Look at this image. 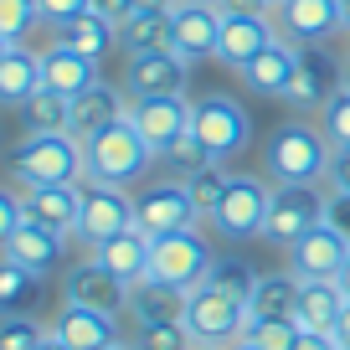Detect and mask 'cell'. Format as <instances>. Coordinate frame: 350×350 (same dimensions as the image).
<instances>
[{
    "mask_svg": "<svg viewBox=\"0 0 350 350\" xmlns=\"http://www.w3.org/2000/svg\"><path fill=\"white\" fill-rule=\"evenodd\" d=\"M154 160H160V154H154L150 139L129 124V113L113 119L109 129H98L93 139H83V180H93V186H124L129 191L150 175Z\"/></svg>",
    "mask_w": 350,
    "mask_h": 350,
    "instance_id": "obj_1",
    "label": "cell"
},
{
    "mask_svg": "<svg viewBox=\"0 0 350 350\" xmlns=\"http://www.w3.org/2000/svg\"><path fill=\"white\" fill-rule=\"evenodd\" d=\"M329 139L319 134V124L309 119H288L268 134L262 144V175L273 186H319L329 175Z\"/></svg>",
    "mask_w": 350,
    "mask_h": 350,
    "instance_id": "obj_2",
    "label": "cell"
},
{
    "mask_svg": "<svg viewBox=\"0 0 350 350\" xmlns=\"http://www.w3.org/2000/svg\"><path fill=\"white\" fill-rule=\"evenodd\" d=\"M11 180L31 186H77L83 180V139L72 134H26L11 150Z\"/></svg>",
    "mask_w": 350,
    "mask_h": 350,
    "instance_id": "obj_3",
    "label": "cell"
},
{
    "mask_svg": "<svg viewBox=\"0 0 350 350\" xmlns=\"http://www.w3.org/2000/svg\"><path fill=\"white\" fill-rule=\"evenodd\" d=\"M191 129L201 134L206 154L221 160V165L237 160L252 144V119L232 93H201V98H191Z\"/></svg>",
    "mask_w": 350,
    "mask_h": 350,
    "instance_id": "obj_4",
    "label": "cell"
},
{
    "mask_svg": "<svg viewBox=\"0 0 350 350\" xmlns=\"http://www.w3.org/2000/svg\"><path fill=\"white\" fill-rule=\"evenodd\" d=\"M186 329L196 335V345H237L247 335V299L227 294L217 284H196L186 294Z\"/></svg>",
    "mask_w": 350,
    "mask_h": 350,
    "instance_id": "obj_5",
    "label": "cell"
},
{
    "mask_svg": "<svg viewBox=\"0 0 350 350\" xmlns=\"http://www.w3.org/2000/svg\"><path fill=\"white\" fill-rule=\"evenodd\" d=\"M134 227H144L150 237L186 232V227H201V206L180 175H160V180H144L134 191Z\"/></svg>",
    "mask_w": 350,
    "mask_h": 350,
    "instance_id": "obj_6",
    "label": "cell"
},
{
    "mask_svg": "<svg viewBox=\"0 0 350 350\" xmlns=\"http://www.w3.org/2000/svg\"><path fill=\"white\" fill-rule=\"evenodd\" d=\"M211 262H217V252H211V242L201 237V227H186V232H165V237H154V252H150V278L154 284H170V288H196L206 284Z\"/></svg>",
    "mask_w": 350,
    "mask_h": 350,
    "instance_id": "obj_7",
    "label": "cell"
},
{
    "mask_svg": "<svg viewBox=\"0 0 350 350\" xmlns=\"http://www.w3.org/2000/svg\"><path fill=\"white\" fill-rule=\"evenodd\" d=\"M268 206H273V180H268V175H247V170H242V175H232V180H227V196H221L217 211H211V227H217L227 242L262 237Z\"/></svg>",
    "mask_w": 350,
    "mask_h": 350,
    "instance_id": "obj_8",
    "label": "cell"
},
{
    "mask_svg": "<svg viewBox=\"0 0 350 350\" xmlns=\"http://www.w3.org/2000/svg\"><path fill=\"white\" fill-rule=\"evenodd\" d=\"M325 221V191L319 186H273V206L262 221V242L273 247H294L304 232H314Z\"/></svg>",
    "mask_w": 350,
    "mask_h": 350,
    "instance_id": "obj_9",
    "label": "cell"
},
{
    "mask_svg": "<svg viewBox=\"0 0 350 350\" xmlns=\"http://www.w3.org/2000/svg\"><path fill=\"white\" fill-rule=\"evenodd\" d=\"M129 227H134V196H129V191L83 180V211H77V232H72V237L93 252V247H103L109 237L129 232Z\"/></svg>",
    "mask_w": 350,
    "mask_h": 350,
    "instance_id": "obj_10",
    "label": "cell"
},
{
    "mask_svg": "<svg viewBox=\"0 0 350 350\" xmlns=\"http://www.w3.org/2000/svg\"><path fill=\"white\" fill-rule=\"evenodd\" d=\"M278 42L273 11H221V36H217V62L242 72L258 52Z\"/></svg>",
    "mask_w": 350,
    "mask_h": 350,
    "instance_id": "obj_11",
    "label": "cell"
},
{
    "mask_svg": "<svg viewBox=\"0 0 350 350\" xmlns=\"http://www.w3.org/2000/svg\"><path fill=\"white\" fill-rule=\"evenodd\" d=\"M273 26L294 46H325L329 36L345 31V16H340V0H278Z\"/></svg>",
    "mask_w": 350,
    "mask_h": 350,
    "instance_id": "obj_12",
    "label": "cell"
},
{
    "mask_svg": "<svg viewBox=\"0 0 350 350\" xmlns=\"http://www.w3.org/2000/svg\"><path fill=\"white\" fill-rule=\"evenodd\" d=\"M129 124L150 139L154 154H165L191 129V93H154V98H129Z\"/></svg>",
    "mask_w": 350,
    "mask_h": 350,
    "instance_id": "obj_13",
    "label": "cell"
},
{
    "mask_svg": "<svg viewBox=\"0 0 350 350\" xmlns=\"http://www.w3.org/2000/svg\"><path fill=\"white\" fill-rule=\"evenodd\" d=\"M191 88V57H180L175 46L160 52H139L124 67V93L129 98H154V93H186Z\"/></svg>",
    "mask_w": 350,
    "mask_h": 350,
    "instance_id": "obj_14",
    "label": "cell"
},
{
    "mask_svg": "<svg viewBox=\"0 0 350 350\" xmlns=\"http://www.w3.org/2000/svg\"><path fill=\"white\" fill-rule=\"evenodd\" d=\"M62 299H67V304L103 309V314H124V309H129V284H124V278H113L109 268H103V262L88 252L83 262H72V268H67Z\"/></svg>",
    "mask_w": 350,
    "mask_h": 350,
    "instance_id": "obj_15",
    "label": "cell"
},
{
    "mask_svg": "<svg viewBox=\"0 0 350 350\" xmlns=\"http://www.w3.org/2000/svg\"><path fill=\"white\" fill-rule=\"evenodd\" d=\"M221 36V5H201V0H175L170 5V46L191 62L217 57Z\"/></svg>",
    "mask_w": 350,
    "mask_h": 350,
    "instance_id": "obj_16",
    "label": "cell"
},
{
    "mask_svg": "<svg viewBox=\"0 0 350 350\" xmlns=\"http://www.w3.org/2000/svg\"><path fill=\"white\" fill-rule=\"evenodd\" d=\"M67 242H72V237H62V232L42 227V221H21V227L11 232V242L0 247V258L21 262L26 273H36V278H52L57 268L67 262Z\"/></svg>",
    "mask_w": 350,
    "mask_h": 350,
    "instance_id": "obj_17",
    "label": "cell"
},
{
    "mask_svg": "<svg viewBox=\"0 0 350 350\" xmlns=\"http://www.w3.org/2000/svg\"><path fill=\"white\" fill-rule=\"evenodd\" d=\"M299 62H304V46H294V42L278 36V42L268 46V52H258L237 77H242L247 93H258V98H288V88H294V77H299Z\"/></svg>",
    "mask_w": 350,
    "mask_h": 350,
    "instance_id": "obj_18",
    "label": "cell"
},
{
    "mask_svg": "<svg viewBox=\"0 0 350 350\" xmlns=\"http://www.w3.org/2000/svg\"><path fill=\"white\" fill-rule=\"evenodd\" d=\"M345 258H350V237L335 232L329 221H319L314 232H304V237L288 247V268H294L299 278H335L340 268H345Z\"/></svg>",
    "mask_w": 350,
    "mask_h": 350,
    "instance_id": "obj_19",
    "label": "cell"
},
{
    "mask_svg": "<svg viewBox=\"0 0 350 350\" xmlns=\"http://www.w3.org/2000/svg\"><path fill=\"white\" fill-rule=\"evenodd\" d=\"M46 329H52L62 345H72V350H109V345H119V314H103V309H88V304H67V299H62V309H57V319Z\"/></svg>",
    "mask_w": 350,
    "mask_h": 350,
    "instance_id": "obj_20",
    "label": "cell"
},
{
    "mask_svg": "<svg viewBox=\"0 0 350 350\" xmlns=\"http://www.w3.org/2000/svg\"><path fill=\"white\" fill-rule=\"evenodd\" d=\"M129 113V93H119V88L109 83V77H98L93 88H83L72 98V119H67V134L72 139H93L98 129H109L113 119H124Z\"/></svg>",
    "mask_w": 350,
    "mask_h": 350,
    "instance_id": "obj_21",
    "label": "cell"
},
{
    "mask_svg": "<svg viewBox=\"0 0 350 350\" xmlns=\"http://www.w3.org/2000/svg\"><path fill=\"white\" fill-rule=\"evenodd\" d=\"M340 83H345V72H335V62L325 57V46H304V62H299V77H294V88H288L284 103L294 113H319L325 98Z\"/></svg>",
    "mask_w": 350,
    "mask_h": 350,
    "instance_id": "obj_22",
    "label": "cell"
},
{
    "mask_svg": "<svg viewBox=\"0 0 350 350\" xmlns=\"http://www.w3.org/2000/svg\"><path fill=\"white\" fill-rule=\"evenodd\" d=\"M21 211H26V221H42V227L72 237L77 211H83V186H31V191H21Z\"/></svg>",
    "mask_w": 350,
    "mask_h": 350,
    "instance_id": "obj_23",
    "label": "cell"
},
{
    "mask_svg": "<svg viewBox=\"0 0 350 350\" xmlns=\"http://www.w3.org/2000/svg\"><path fill=\"white\" fill-rule=\"evenodd\" d=\"M98 62L93 57H83L77 46H67V42H57L52 36V46L42 52V83L52 88V93H62V98H77L83 88H93L98 83Z\"/></svg>",
    "mask_w": 350,
    "mask_h": 350,
    "instance_id": "obj_24",
    "label": "cell"
},
{
    "mask_svg": "<svg viewBox=\"0 0 350 350\" xmlns=\"http://www.w3.org/2000/svg\"><path fill=\"white\" fill-rule=\"evenodd\" d=\"M150 252H154V237L144 227H129V232H119V237H109L103 247H93V258L109 268L113 278H124V284H144L150 278Z\"/></svg>",
    "mask_w": 350,
    "mask_h": 350,
    "instance_id": "obj_25",
    "label": "cell"
},
{
    "mask_svg": "<svg viewBox=\"0 0 350 350\" xmlns=\"http://www.w3.org/2000/svg\"><path fill=\"white\" fill-rule=\"evenodd\" d=\"M345 309V288L335 278H299V304L294 319L304 329H319V335H335V319Z\"/></svg>",
    "mask_w": 350,
    "mask_h": 350,
    "instance_id": "obj_26",
    "label": "cell"
},
{
    "mask_svg": "<svg viewBox=\"0 0 350 350\" xmlns=\"http://www.w3.org/2000/svg\"><path fill=\"white\" fill-rule=\"evenodd\" d=\"M299 304V273L294 268H284V273H258V284H252L247 294V329L262 325V319H288Z\"/></svg>",
    "mask_w": 350,
    "mask_h": 350,
    "instance_id": "obj_27",
    "label": "cell"
},
{
    "mask_svg": "<svg viewBox=\"0 0 350 350\" xmlns=\"http://www.w3.org/2000/svg\"><path fill=\"white\" fill-rule=\"evenodd\" d=\"M36 88H42V57L26 52L21 42H11L0 57V109H21Z\"/></svg>",
    "mask_w": 350,
    "mask_h": 350,
    "instance_id": "obj_28",
    "label": "cell"
},
{
    "mask_svg": "<svg viewBox=\"0 0 350 350\" xmlns=\"http://www.w3.org/2000/svg\"><path fill=\"white\" fill-rule=\"evenodd\" d=\"M57 42H67V46H77L83 57H93V62H103V57L113 52V42H119V21H109V16L93 5V11H83V16H72L67 26H57Z\"/></svg>",
    "mask_w": 350,
    "mask_h": 350,
    "instance_id": "obj_29",
    "label": "cell"
},
{
    "mask_svg": "<svg viewBox=\"0 0 350 350\" xmlns=\"http://www.w3.org/2000/svg\"><path fill=\"white\" fill-rule=\"evenodd\" d=\"M124 314H129L134 325L180 319V314H186V288H170V284H154V278H144V284L129 288V309H124Z\"/></svg>",
    "mask_w": 350,
    "mask_h": 350,
    "instance_id": "obj_30",
    "label": "cell"
},
{
    "mask_svg": "<svg viewBox=\"0 0 350 350\" xmlns=\"http://www.w3.org/2000/svg\"><path fill=\"white\" fill-rule=\"evenodd\" d=\"M119 46H124L129 57L170 46V11H129V16L119 21Z\"/></svg>",
    "mask_w": 350,
    "mask_h": 350,
    "instance_id": "obj_31",
    "label": "cell"
},
{
    "mask_svg": "<svg viewBox=\"0 0 350 350\" xmlns=\"http://www.w3.org/2000/svg\"><path fill=\"white\" fill-rule=\"evenodd\" d=\"M67 119H72V98L52 93L46 83L21 103V124H26V134H67Z\"/></svg>",
    "mask_w": 350,
    "mask_h": 350,
    "instance_id": "obj_32",
    "label": "cell"
},
{
    "mask_svg": "<svg viewBox=\"0 0 350 350\" xmlns=\"http://www.w3.org/2000/svg\"><path fill=\"white\" fill-rule=\"evenodd\" d=\"M36 288H42L36 273H26L21 262H11V258H0V314H26Z\"/></svg>",
    "mask_w": 350,
    "mask_h": 350,
    "instance_id": "obj_33",
    "label": "cell"
},
{
    "mask_svg": "<svg viewBox=\"0 0 350 350\" xmlns=\"http://www.w3.org/2000/svg\"><path fill=\"white\" fill-rule=\"evenodd\" d=\"M319 134L329 139V150H350V72L319 109Z\"/></svg>",
    "mask_w": 350,
    "mask_h": 350,
    "instance_id": "obj_34",
    "label": "cell"
},
{
    "mask_svg": "<svg viewBox=\"0 0 350 350\" xmlns=\"http://www.w3.org/2000/svg\"><path fill=\"white\" fill-rule=\"evenodd\" d=\"M227 180H232V170L221 160H211V165H201L196 175H186V186H191V196H196V206H201V221H211V211H217V201L227 196Z\"/></svg>",
    "mask_w": 350,
    "mask_h": 350,
    "instance_id": "obj_35",
    "label": "cell"
},
{
    "mask_svg": "<svg viewBox=\"0 0 350 350\" xmlns=\"http://www.w3.org/2000/svg\"><path fill=\"white\" fill-rule=\"evenodd\" d=\"M134 350H196V335L186 329V319H160V325H139Z\"/></svg>",
    "mask_w": 350,
    "mask_h": 350,
    "instance_id": "obj_36",
    "label": "cell"
},
{
    "mask_svg": "<svg viewBox=\"0 0 350 350\" xmlns=\"http://www.w3.org/2000/svg\"><path fill=\"white\" fill-rule=\"evenodd\" d=\"M52 329L31 314H0V350H42Z\"/></svg>",
    "mask_w": 350,
    "mask_h": 350,
    "instance_id": "obj_37",
    "label": "cell"
},
{
    "mask_svg": "<svg viewBox=\"0 0 350 350\" xmlns=\"http://www.w3.org/2000/svg\"><path fill=\"white\" fill-rule=\"evenodd\" d=\"M160 160L170 165V170L180 175V180H186V175H196L201 165H211V154H206V144H201V134H196V129H186V134H180V139L170 144V150L160 154Z\"/></svg>",
    "mask_w": 350,
    "mask_h": 350,
    "instance_id": "obj_38",
    "label": "cell"
},
{
    "mask_svg": "<svg viewBox=\"0 0 350 350\" xmlns=\"http://www.w3.org/2000/svg\"><path fill=\"white\" fill-rule=\"evenodd\" d=\"M206 284H217V288H227V294L247 299L252 284H258V268L242 262V258H217V262H211V273H206Z\"/></svg>",
    "mask_w": 350,
    "mask_h": 350,
    "instance_id": "obj_39",
    "label": "cell"
},
{
    "mask_svg": "<svg viewBox=\"0 0 350 350\" xmlns=\"http://www.w3.org/2000/svg\"><path fill=\"white\" fill-rule=\"evenodd\" d=\"M299 335H304V325H299L294 314H288V319H262V325L247 329V340H258L262 350H294Z\"/></svg>",
    "mask_w": 350,
    "mask_h": 350,
    "instance_id": "obj_40",
    "label": "cell"
},
{
    "mask_svg": "<svg viewBox=\"0 0 350 350\" xmlns=\"http://www.w3.org/2000/svg\"><path fill=\"white\" fill-rule=\"evenodd\" d=\"M36 21H42V16H36V0H0V31L11 36V42H21Z\"/></svg>",
    "mask_w": 350,
    "mask_h": 350,
    "instance_id": "obj_41",
    "label": "cell"
},
{
    "mask_svg": "<svg viewBox=\"0 0 350 350\" xmlns=\"http://www.w3.org/2000/svg\"><path fill=\"white\" fill-rule=\"evenodd\" d=\"M93 5H98V0H36V16H42V21L57 31V26H67L72 16L93 11Z\"/></svg>",
    "mask_w": 350,
    "mask_h": 350,
    "instance_id": "obj_42",
    "label": "cell"
},
{
    "mask_svg": "<svg viewBox=\"0 0 350 350\" xmlns=\"http://www.w3.org/2000/svg\"><path fill=\"white\" fill-rule=\"evenodd\" d=\"M21 221H26V211H21V196H16V191H5V186H0V247L11 242V232L21 227Z\"/></svg>",
    "mask_w": 350,
    "mask_h": 350,
    "instance_id": "obj_43",
    "label": "cell"
},
{
    "mask_svg": "<svg viewBox=\"0 0 350 350\" xmlns=\"http://www.w3.org/2000/svg\"><path fill=\"white\" fill-rule=\"evenodd\" d=\"M325 221L350 237V196L345 191H325Z\"/></svg>",
    "mask_w": 350,
    "mask_h": 350,
    "instance_id": "obj_44",
    "label": "cell"
},
{
    "mask_svg": "<svg viewBox=\"0 0 350 350\" xmlns=\"http://www.w3.org/2000/svg\"><path fill=\"white\" fill-rule=\"evenodd\" d=\"M325 180H329V191H345V196H350V150L329 154V175H325Z\"/></svg>",
    "mask_w": 350,
    "mask_h": 350,
    "instance_id": "obj_45",
    "label": "cell"
},
{
    "mask_svg": "<svg viewBox=\"0 0 350 350\" xmlns=\"http://www.w3.org/2000/svg\"><path fill=\"white\" fill-rule=\"evenodd\" d=\"M294 350H340V345H335V335H319V329H304Z\"/></svg>",
    "mask_w": 350,
    "mask_h": 350,
    "instance_id": "obj_46",
    "label": "cell"
},
{
    "mask_svg": "<svg viewBox=\"0 0 350 350\" xmlns=\"http://www.w3.org/2000/svg\"><path fill=\"white\" fill-rule=\"evenodd\" d=\"M335 345L350 350V299H345V309H340V319H335Z\"/></svg>",
    "mask_w": 350,
    "mask_h": 350,
    "instance_id": "obj_47",
    "label": "cell"
},
{
    "mask_svg": "<svg viewBox=\"0 0 350 350\" xmlns=\"http://www.w3.org/2000/svg\"><path fill=\"white\" fill-rule=\"evenodd\" d=\"M221 11H273L268 0H221Z\"/></svg>",
    "mask_w": 350,
    "mask_h": 350,
    "instance_id": "obj_48",
    "label": "cell"
},
{
    "mask_svg": "<svg viewBox=\"0 0 350 350\" xmlns=\"http://www.w3.org/2000/svg\"><path fill=\"white\" fill-rule=\"evenodd\" d=\"M175 0H134V11H170Z\"/></svg>",
    "mask_w": 350,
    "mask_h": 350,
    "instance_id": "obj_49",
    "label": "cell"
},
{
    "mask_svg": "<svg viewBox=\"0 0 350 350\" xmlns=\"http://www.w3.org/2000/svg\"><path fill=\"white\" fill-rule=\"evenodd\" d=\"M335 284L345 288V299H350V258H345V268H340V273H335Z\"/></svg>",
    "mask_w": 350,
    "mask_h": 350,
    "instance_id": "obj_50",
    "label": "cell"
},
{
    "mask_svg": "<svg viewBox=\"0 0 350 350\" xmlns=\"http://www.w3.org/2000/svg\"><path fill=\"white\" fill-rule=\"evenodd\" d=\"M42 350H72V345H62L57 335H46V340H42Z\"/></svg>",
    "mask_w": 350,
    "mask_h": 350,
    "instance_id": "obj_51",
    "label": "cell"
},
{
    "mask_svg": "<svg viewBox=\"0 0 350 350\" xmlns=\"http://www.w3.org/2000/svg\"><path fill=\"white\" fill-rule=\"evenodd\" d=\"M232 350H262V345H258V340H247V335H242V340H237Z\"/></svg>",
    "mask_w": 350,
    "mask_h": 350,
    "instance_id": "obj_52",
    "label": "cell"
},
{
    "mask_svg": "<svg viewBox=\"0 0 350 350\" xmlns=\"http://www.w3.org/2000/svg\"><path fill=\"white\" fill-rule=\"evenodd\" d=\"M340 16H345V31H350V0H340Z\"/></svg>",
    "mask_w": 350,
    "mask_h": 350,
    "instance_id": "obj_53",
    "label": "cell"
},
{
    "mask_svg": "<svg viewBox=\"0 0 350 350\" xmlns=\"http://www.w3.org/2000/svg\"><path fill=\"white\" fill-rule=\"evenodd\" d=\"M5 46H11V36H5V31H0V57H5Z\"/></svg>",
    "mask_w": 350,
    "mask_h": 350,
    "instance_id": "obj_54",
    "label": "cell"
},
{
    "mask_svg": "<svg viewBox=\"0 0 350 350\" xmlns=\"http://www.w3.org/2000/svg\"><path fill=\"white\" fill-rule=\"evenodd\" d=\"M196 350H232V345H196Z\"/></svg>",
    "mask_w": 350,
    "mask_h": 350,
    "instance_id": "obj_55",
    "label": "cell"
},
{
    "mask_svg": "<svg viewBox=\"0 0 350 350\" xmlns=\"http://www.w3.org/2000/svg\"><path fill=\"white\" fill-rule=\"evenodd\" d=\"M345 67H350V31H345Z\"/></svg>",
    "mask_w": 350,
    "mask_h": 350,
    "instance_id": "obj_56",
    "label": "cell"
},
{
    "mask_svg": "<svg viewBox=\"0 0 350 350\" xmlns=\"http://www.w3.org/2000/svg\"><path fill=\"white\" fill-rule=\"evenodd\" d=\"M109 350H134V345H124V340H119V345H109Z\"/></svg>",
    "mask_w": 350,
    "mask_h": 350,
    "instance_id": "obj_57",
    "label": "cell"
},
{
    "mask_svg": "<svg viewBox=\"0 0 350 350\" xmlns=\"http://www.w3.org/2000/svg\"><path fill=\"white\" fill-rule=\"evenodd\" d=\"M201 5H221V0H201Z\"/></svg>",
    "mask_w": 350,
    "mask_h": 350,
    "instance_id": "obj_58",
    "label": "cell"
},
{
    "mask_svg": "<svg viewBox=\"0 0 350 350\" xmlns=\"http://www.w3.org/2000/svg\"><path fill=\"white\" fill-rule=\"evenodd\" d=\"M268 5H278V0H268Z\"/></svg>",
    "mask_w": 350,
    "mask_h": 350,
    "instance_id": "obj_59",
    "label": "cell"
}]
</instances>
